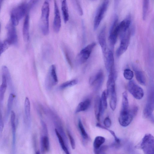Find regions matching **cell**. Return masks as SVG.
I'll use <instances>...</instances> for the list:
<instances>
[{
  "instance_id": "6da1fadb",
  "label": "cell",
  "mask_w": 154,
  "mask_h": 154,
  "mask_svg": "<svg viewBox=\"0 0 154 154\" xmlns=\"http://www.w3.org/2000/svg\"><path fill=\"white\" fill-rule=\"evenodd\" d=\"M50 8L47 1L43 3L41 9V14L40 21V25L43 34L45 35L49 33V16Z\"/></svg>"
},
{
  "instance_id": "7a4b0ae2",
  "label": "cell",
  "mask_w": 154,
  "mask_h": 154,
  "mask_svg": "<svg viewBox=\"0 0 154 154\" xmlns=\"http://www.w3.org/2000/svg\"><path fill=\"white\" fill-rule=\"evenodd\" d=\"M135 147L140 149L146 154H153L154 153V138L150 134L145 135L141 141Z\"/></svg>"
},
{
  "instance_id": "3957f363",
  "label": "cell",
  "mask_w": 154,
  "mask_h": 154,
  "mask_svg": "<svg viewBox=\"0 0 154 154\" xmlns=\"http://www.w3.org/2000/svg\"><path fill=\"white\" fill-rule=\"evenodd\" d=\"M29 8L28 4L23 3L13 9L11 14V20L13 25L15 26L18 25L19 21L25 15Z\"/></svg>"
},
{
  "instance_id": "277c9868",
  "label": "cell",
  "mask_w": 154,
  "mask_h": 154,
  "mask_svg": "<svg viewBox=\"0 0 154 154\" xmlns=\"http://www.w3.org/2000/svg\"><path fill=\"white\" fill-rule=\"evenodd\" d=\"M132 31V29H131L130 28L126 31L119 34L120 43L116 51V55L117 57L121 56L127 50Z\"/></svg>"
},
{
  "instance_id": "5b68a950",
  "label": "cell",
  "mask_w": 154,
  "mask_h": 154,
  "mask_svg": "<svg viewBox=\"0 0 154 154\" xmlns=\"http://www.w3.org/2000/svg\"><path fill=\"white\" fill-rule=\"evenodd\" d=\"M109 3V0H104L102 4L97 9L94 23V30L97 29L103 18L108 8Z\"/></svg>"
},
{
  "instance_id": "8992f818",
  "label": "cell",
  "mask_w": 154,
  "mask_h": 154,
  "mask_svg": "<svg viewBox=\"0 0 154 154\" xmlns=\"http://www.w3.org/2000/svg\"><path fill=\"white\" fill-rule=\"evenodd\" d=\"M58 80L56 73V67L55 65H52L50 67L45 81L46 88L50 89L57 85Z\"/></svg>"
},
{
  "instance_id": "52a82bcc",
  "label": "cell",
  "mask_w": 154,
  "mask_h": 154,
  "mask_svg": "<svg viewBox=\"0 0 154 154\" xmlns=\"http://www.w3.org/2000/svg\"><path fill=\"white\" fill-rule=\"evenodd\" d=\"M96 45L95 42H92L83 48L78 54L76 57V62L79 64L85 63L88 59L94 48Z\"/></svg>"
},
{
  "instance_id": "ba28073f",
  "label": "cell",
  "mask_w": 154,
  "mask_h": 154,
  "mask_svg": "<svg viewBox=\"0 0 154 154\" xmlns=\"http://www.w3.org/2000/svg\"><path fill=\"white\" fill-rule=\"evenodd\" d=\"M118 21V16H116L109 31V40L110 45L112 48L114 47L119 35V28Z\"/></svg>"
},
{
  "instance_id": "9c48e42d",
  "label": "cell",
  "mask_w": 154,
  "mask_h": 154,
  "mask_svg": "<svg viewBox=\"0 0 154 154\" xmlns=\"http://www.w3.org/2000/svg\"><path fill=\"white\" fill-rule=\"evenodd\" d=\"M129 92L137 100L142 99L144 95V92L142 88L137 85L133 80H130L127 86Z\"/></svg>"
},
{
  "instance_id": "30bf717a",
  "label": "cell",
  "mask_w": 154,
  "mask_h": 154,
  "mask_svg": "<svg viewBox=\"0 0 154 154\" xmlns=\"http://www.w3.org/2000/svg\"><path fill=\"white\" fill-rule=\"evenodd\" d=\"M153 91L149 94L147 101L144 109L143 115L145 118H149L153 122L152 113L154 110V97Z\"/></svg>"
},
{
  "instance_id": "8fae6325",
  "label": "cell",
  "mask_w": 154,
  "mask_h": 154,
  "mask_svg": "<svg viewBox=\"0 0 154 154\" xmlns=\"http://www.w3.org/2000/svg\"><path fill=\"white\" fill-rule=\"evenodd\" d=\"M136 116L131 108L128 112H120L119 118V123L123 127H127L130 124Z\"/></svg>"
},
{
  "instance_id": "7c38bea8",
  "label": "cell",
  "mask_w": 154,
  "mask_h": 154,
  "mask_svg": "<svg viewBox=\"0 0 154 154\" xmlns=\"http://www.w3.org/2000/svg\"><path fill=\"white\" fill-rule=\"evenodd\" d=\"M7 38L6 40L10 45H17L18 43V38L15 26L11 23L7 26Z\"/></svg>"
},
{
  "instance_id": "4fadbf2b",
  "label": "cell",
  "mask_w": 154,
  "mask_h": 154,
  "mask_svg": "<svg viewBox=\"0 0 154 154\" xmlns=\"http://www.w3.org/2000/svg\"><path fill=\"white\" fill-rule=\"evenodd\" d=\"M103 80V71L100 70L91 77L89 82L90 85L94 86L96 90H98L102 86Z\"/></svg>"
},
{
  "instance_id": "5bb4252c",
  "label": "cell",
  "mask_w": 154,
  "mask_h": 154,
  "mask_svg": "<svg viewBox=\"0 0 154 154\" xmlns=\"http://www.w3.org/2000/svg\"><path fill=\"white\" fill-rule=\"evenodd\" d=\"M54 16L53 23V28L56 33L58 32L61 26V20L59 10L56 0H54Z\"/></svg>"
},
{
  "instance_id": "9a60e30c",
  "label": "cell",
  "mask_w": 154,
  "mask_h": 154,
  "mask_svg": "<svg viewBox=\"0 0 154 154\" xmlns=\"http://www.w3.org/2000/svg\"><path fill=\"white\" fill-rule=\"evenodd\" d=\"M116 73L113 72L109 73L108 79L107 82L106 89L109 97L116 95L115 89Z\"/></svg>"
},
{
  "instance_id": "2e32d148",
  "label": "cell",
  "mask_w": 154,
  "mask_h": 154,
  "mask_svg": "<svg viewBox=\"0 0 154 154\" xmlns=\"http://www.w3.org/2000/svg\"><path fill=\"white\" fill-rule=\"evenodd\" d=\"M105 57V64L106 69L109 73H115L114 68V61L112 51L109 50L104 55Z\"/></svg>"
},
{
  "instance_id": "e0dca14e",
  "label": "cell",
  "mask_w": 154,
  "mask_h": 154,
  "mask_svg": "<svg viewBox=\"0 0 154 154\" xmlns=\"http://www.w3.org/2000/svg\"><path fill=\"white\" fill-rule=\"evenodd\" d=\"M15 120V113L14 111H11V122L12 135V149L13 153H15L16 150V126Z\"/></svg>"
},
{
  "instance_id": "ac0fdd59",
  "label": "cell",
  "mask_w": 154,
  "mask_h": 154,
  "mask_svg": "<svg viewBox=\"0 0 154 154\" xmlns=\"http://www.w3.org/2000/svg\"><path fill=\"white\" fill-rule=\"evenodd\" d=\"M106 27L104 26L101 30L98 36L99 44L104 55L107 52L106 35Z\"/></svg>"
},
{
  "instance_id": "d6986e66",
  "label": "cell",
  "mask_w": 154,
  "mask_h": 154,
  "mask_svg": "<svg viewBox=\"0 0 154 154\" xmlns=\"http://www.w3.org/2000/svg\"><path fill=\"white\" fill-rule=\"evenodd\" d=\"M25 121L26 126L29 128L31 125L30 104L28 97H26L24 103Z\"/></svg>"
},
{
  "instance_id": "ffe728a7",
  "label": "cell",
  "mask_w": 154,
  "mask_h": 154,
  "mask_svg": "<svg viewBox=\"0 0 154 154\" xmlns=\"http://www.w3.org/2000/svg\"><path fill=\"white\" fill-rule=\"evenodd\" d=\"M29 14H26L25 17L23 26V35L24 40L26 42L28 41L29 38Z\"/></svg>"
},
{
  "instance_id": "44dd1931",
  "label": "cell",
  "mask_w": 154,
  "mask_h": 154,
  "mask_svg": "<svg viewBox=\"0 0 154 154\" xmlns=\"http://www.w3.org/2000/svg\"><path fill=\"white\" fill-rule=\"evenodd\" d=\"M94 111L95 117L99 121L101 115L103 114L100 103V98L97 96L95 98L94 103Z\"/></svg>"
},
{
  "instance_id": "7402d4cb",
  "label": "cell",
  "mask_w": 154,
  "mask_h": 154,
  "mask_svg": "<svg viewBox=\"0 0 154 154\" xmlns=\"http://www.w3.org/2000/svg\"><path fill=\"white\" fill-rule=\"evenodd\" d=\"M41 150L42 153L48 152L49 149V142L48 135L42 136L40 139Z\"/></svg>"
},
{
  "instance_id": "603a6c76",
  "label": "cell",
  "mask_w": 154,
  "mask_h": 154,
  "mask_svg": "<svg viewBox=\"0 0 154 154\" xmlns=\"http://www.w3.org/2000/svg\"><path fill=\"white\" fill-rule=\"evenodd\" d=\"M91 104V100L87 99L80 102L76 107L75 111L76 113L86 110L89 107Z\"/></svg>"
},
{
  "instance_id": "cb8c5ba5",
  "label": "cell",
  "mask_w": 154,
  "mask_h": 154,
  "mask_svg": "<svg viewBox=\"0 0 154 154\" xmlns=\"http://www.w3.org/2000/svg\"><path fill=\"white\" fill-rule=\"evenodd\" d=\"M105 141V139L103 137L97 136L95 138L93 143L94 152L95 153H97V150Z\"/></svg>"
},
{
  "instance_id": "d4e9b609",
  "label": "cell",
  "mask_w": 154,
  "mask_h": 154,
  "mask_svg": "<svg viewBox=\"0 0 154 154\" xmlns=\"http://www.w3.org/2000/svg\"><path fill=\"white\" fill-rule=\"evenodd\" d=\"M2 83L0 86V103L2 104L7 86V83L5 76L2 74Z\"/></svg>"
},
{
  "instance_id": "484cf974",
  "label": "cell",
  "mask_w": 154,
  "mask_h": 154,
  "mask_svg": "<svg viewBox=\"0 0 154 154\" xmlns=\"http://www.w3.org/2000/svg\"><path fill=\"white\" fill-rule=\"evenodd\" d=\"M61 10L63 20L66 23L69 19L68 8L66 0H61Z\"/></svg>"
},
{
  "instance_id": "4316f807",
  "label": "cell",
  "mask_w": 154,
  "mask_h": 154,
  "mask_svg": "<svg viewBox=\"0 0 154 154\" xmlns=\"http://www.w3.org/2000/svg\"><path fill=\"white\" fill-rule=\"evenodd\" d=\"M129 110L127 93L126 91L122 94V106L120 111H127Z\"/></svg>"
},
{
  "instance_id": "83f0119b",
  "label": "cell",
  "mask_w": 154,
  "mask_h": 154,
  "mask_svg": "<svg viewBox=\"0 0 154 154\" xmlns=\"http://www.w3.org/2000/svg\"><path fill=\"white\" fill-rule=\"evenodd\" d=\"M2 75L5 77L7 85L8 84L10 89L12 90L13 89L12 80L9 70L6 66L2 67Z\"/></svg>"
},
{
  "instance_id": "f1b7e54d",
  "label": "cell",
  "mask_w": 154,
  "mask_h": 154,
  "mask_svg": "<svg viewBox=\"0 0 154 154\" xmlns=\"http://www.w3.org/2000/svg\"><path fill=\"white\" fill-rule=\"evenodd\" d=\"M134 71L137 80L141 85H145L146 84V80L144 72L142 71L136 69L134 70Z\"/></svg>"
},
{
  "instance_id": "f546056e",
  "label": "cell",
  "mask_w": 154,
  "mask_h": 154,
  "mask_svg": "<svg viewBox=\"0 0 154 154\" xmlns=\"http://www.w3.org/2000/svg\"><path fill=\"white\" fill-rule=\"evenodd\" d=\"M55 132L58 138L59 143L63 150L67 154H69V152L68 149L66 145L65 141L64 140L59 132L57 129H55Z\"/></svg>"
},
{
  "instance_id": "4dcf8cb0",
  "label": "cell",
  "mask_w": 154,
  "mask_h": 154,
  "mask_svg": "<svg viewBox=\"0 0 154 154\" xmlns=\"http://www.w3.org/2000/svg\"><path fill=\"white\" fill-rule=\"evenodd\" d=\"M14 97V94L12 93H11L9 96L7 104L6 112V118L8 117L9 114L11 113L13 104Z\"/></svg>"
},
{
  "instance_id": "1f68e13d",
  "label": "cell",
  "mask_w": 154,
  "mask_h": 154,
  "mask_svg": "<svg viewBox=\"0 0 154 154\" xmlns=\"http://www.w3.org/2000/svg\"><path fill=\"white\" fill-rule=\"evenodd\" d=\"M108 94L106 90L102 92L101 98H100V103L102 107L103 114L105 110L107 108V98Z\"/></svg>"
},
{
  "instance_id": "d6a6232c",
  "label": "cell",
  "mask_w": 154,
  "mask_h": 154,
  "mask_svg": "<svg viewBox=\"0 0 154 154\" xmlns=\"http://www.w3.org/2000/svg\"><path fill=\"white\" fill-rule=\"evenodd\" d=\"M149 6V0H143L142 18L145 20L148 14Z\"/></svg>"
},
{
  "instance_id": "836d02e7",
  "label": "cell",
  "mask_w": 154,
  "mask_h": 154,
  "mask_svg": "<svg viewBox=\"0 0 154 154\" xmlns=\"http://www.w3.org/2000/svg\"><path fill=\"white\" fill-rule=\"evenodd\" d=\"M79 128L83 138L87 140L88 138V136L86 131L81 120L79 119L78 121Z\"/></svg>"
},
{
  "instance_id": "e575fe53",
  "label": "cell",
  "mask_w": 154,
  "mask_h": 154,
  "mask_svg": "<svg viewBox=\"0 0 154 154\" xmlns=\"http://www.w3.org/2000/svg\"><path fill=\"white\" fill-rule=\"evenodd\" d=\"M78 82V80L76 79L68 81L61 84L59 86V88L63 89L68 87L74 86L77 84Z\"/></svg>"
},
{
  "instance_id": "d590c367",
  "label": "cell",
  "mask_w": 154,
  "mask_h": 154,
  "mask_svg": "<svg viewBox=\"0 0 154 154\" xmlns=\"http://www.w3.org/2000/svg\"><path fill=\"white\" fill-rule=\"evenodd\" d=\"M96 126L97 127L109 131L114 137L115 141L116 142V143L118 145H119L120 144V140L116 136L114 131L111 130L107 128L102 125L99 123H97L96 125Z\"/></svg>"
},
{
  "instance_id": "8d00e7d4",
  "label": "cell",
  "mask_w": 154,
  "mask_h": 154,
  "mask_svg": "<svg viewBox=\"0 0 154 154\" xmlns=\"http://www.w3.org/2000/svg\"><path fill=\"white\" fill-rule=\"evenodd\" d=\"M117 103L116 95L110 97L109 105L110 108L113 111L115 109Z\"/></svg>"
},
{
  "instance_id": "74e56055",
  "label": "cell",
  "mask_w": 154,
  "mask_h": 154,
  "mask_svg": "<svg viewBox=\"0 0 154 154\" xmlns=\"http://www.w3.org/2000/svg\"><path fill=\"white\" fill-rule=\"evenodd\" d=\"M123 75L126 79L131 80L133 77L134 74L133 71L131 69H126L124 71Z\"/></svg>"
},
{
  "instance_id": "f35d334b",
  "label": "cell",
  "mask_w": 154,
  "mask_h": 154,
  "mask_svg": "<svg viewBox=\"0 0 154 154\" xmlns=\"http://www.w3.org/2000/svg\"><path fill=\"white\" fill-rule=\"evenodd\" d=\"M10 45L6 40L3 42L0 41V56Z\"/></svg>"
},
{
  "instance_id": "ab89813d",
  "label": "cell",
  "mask_w": 154,
  "mask_h": 154,
  "mask_svg": "<svg viewBox=\"0 0 154 154\" xmlns=\"http://www.w3.org/2000/svg\"><path fill=\"white\" fill-rule=\"evenodd\" d=\"M67 134L69 139L70 143L72 149H74L75 147L74 139L69 131H67Z\"/></svg>"
},
{
  "instance_id": "60d3db41",
  "label": "cell",
  "mask_w": 154,
  "mask_h": 154,
  "mask_svg": "<svg viewBox=\"0 0 154 154\" xmlns=\"http://www.w3.org/2000/svg\"><path fill=\"white\" fill-rule=\"evenodd\" d=\"M3 128L4 123L2 112L0 108V139H1L2 135Z\"/></svg>"
},
{
  "instance_id": "b9f144b4",
  "label": "cell",
  "mask_w": 154,
  "mask_h": 154,
  "mask_svg": "<svg viewBox=\"0 0 154 154\" xmlns=\"http://www.w3.org/2000/svg\"><path fill=\"white\" fill-rule=\"evenodd\" d=\"M75 2L77 10L79 14L81 16L83 14V11L80 3L78 0H75Z\"/></svg>"
},
{
  "instance_id": "7bdbcfd3",
  "label": "cell",
  "mask_w": 154,
  "mask_h": 154,
  "mask_svg": "<svg viewBox=\"0 0 154 154\" xmlns=\"http://www.w3.org/2000/svg\"><path fill=\"white\" fill-rule=\"evenodd\" d=\"M106 128H109L111 125V121L108 116L106 117L103 122Z\"/></svg>"
},
{
  "instance_id": "ee69618b",
  "label": "cell",
  "mask_w": 154,
  "mask_h": 154,
  "mask_svg": "<svg viewBox=\"0 0 154 154\" xmlns=\"http://www.w3.org/2000/svg\"><path fill=\"white\" fill-rule=\"evenodd\" d=\"M43 132L44 135H48V130L46 124L42 120L41 122Z\"/></svg>"
},
{
  "instance_id": "f6af8a7d",
  "label": "cell",
  "mask_w": 154,
  "mask_h": 154,
  "mask_svg": "<svg viewBox=\"0 0 154 154\" xmlns=\"http://www.w3.org/2000/svg\"><path fill=\"white\" fill-rule=\"evenodd\" d=\"M39 0H31L29 6L32 7L35 5L38 1Z\"/></svg>"
},
{
  "instance_id": "bcb514c9",
  "label": "cell",
  "mask_w": 154,
  "mask_h": 154,
  "mask_svg": "<svg viewBox=\"0 0 154 154\" xmlns=\"http://www.w3.org/2000/svg\"><path fill=\"white\" fill-rule=\"evenodd\" d=\"M120 0H114V7L115 9L118 8Z\"/></svg>"
},
{
  "instance_id": "7dc6e473",
  "label": "cell",
  "mask_w": 154,
  "mask_h": 154,
  "mask_svg": "<svg viewBox=\"0 0 154 154\" xmlns=\"http://www.w3.org/2000/svg\"><path fill=\"white\" fill-rule=\"evenodd\" d=\"M0 29H1V24L0 23Z\"/></svg>"
}]
</instances>
